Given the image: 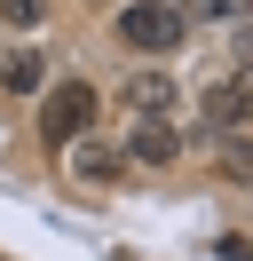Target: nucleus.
I'll return each mask as SVG.
<instances>
[{
  "instance_id": "1",
  "label": "nucleus",
  "mask_w": 253,
  "mask_h": 261,
  "mask_svg": "<svg viewBox=\"0 0 253 261\" xmlns=\"http://www.w3.org/2000/svg\"><path fill=\"white\" fill-rule=\"evenodd\" d=\"M87 127H95V87L87 80H63V87L40 95V143L47 150H71Z\"/></svg>"
},
{
  "instance_id": "2",
  "label": "nucleus",
  "mask_w": 253,
  "mask_h": 261,
  "mask_svg": "<svg viewBox=\"0 0 253 261\" xmlns=\"http://www.w3.org/2000/svg\"><path fill=\"white\" fill-rule=\"evenodd\" d=\"M182 32H190V24L174 16V0H127V8H119V40L142 48V56H174Z\"/></svg>"
},
{
  "instance_id": "3",
  "label": "nucleus",
  "mask_w": 253,
  "mask_h": 261,
  "mask_svg": "<svg viewBox=\"0 0 253 261\" xmlns=\"http://www.w3.org/2000/svg\"><path fill=\"white\" fill-rule=\"evenodd\" d=\"M198 119H206V127H221V135L253 127V71H230V80H214V87L198 95Z\"/></svg>"
},
{
  "instance_id": "4",
  "label": "nucleus",
  "mask_w": 253,
  "mask_h": 261,
  "mask_svg": "<svg viewBox=\"0 0 253 261\" xmlns=\"http://www.w3.org/2000/svg\"><path fill=\"white\" fill-rule=\"evenodd\" d=\"M119 103H127V119H166L174 103H182V80H174V71H135V80L119 87Z\"/></svg>"
},
{
  "instance_id": "5",
  "label": "nucleus",
  "mask_w": 253,
  "mask_h": 261,
  "mask_svg": "<svg viewBox=\"0 0 253 261\" xmlns=\"http://www.w3.org/2000/svg\"><path fill=\"white\" fill-rule=\"evenodd\" d=\"M127 159H135V166H174V159H182V127L135 119V127H127Z\"/></svg>"
},
{
  "instance_id": "6",
  "label": "nucleus",
  "mask_w": 253,
  "mask_h": 261,
  "mask_svg": "<svg viewBox=\"0 0 253 261\" xmlns=\"http://www.w3.org/2000/svg\"><path fill=\"white\" fill-rule=\"evenodd\" d=\"M0 87H8V95H40V87H47V56H40V48L0 56Z\"/></svg>"
},
{
  "instance_id": "7",
  "label": "nucleus",
  "mask_w": 253,
  "mask_h": 261,
  "mask_svg": "<svg viewBox=\"0 0 253 261\" xmlns=\"http://www.w3.org/2000/svg\"><path fill=\"white\" fill-rule=\"evenodd\" d=\"M71 166H79L87 182H111V174H127V150H103V143L79 135V143H71Z\"/></svg>"
},
{
  "instance_id": "8",
  "label": "nucleus",
  "mask_w": 253,
  "mask_h": 261,
  "mask_svg": "<svg viewBox=\"0 0 253 261\" xmlns=\"http://www.w3.org/2000/svg\"><path fill=\"white\" fill-rule=\"evenodd\" d=\"M0 16H8L16 32H40V24H47V0H0Z\"/></svg>"
},
{
  "instance_id": "9",
  "label": "nucleus",
  "mask_w": 253,
  "mask_h": 261,
  "mask_svg": "<svg viewBox=\"0 0 253 261\" xmlns=\"http://www.w3.org/2000/svg\"><path fill=\"white\" fill-rule=\"evenodd\" d=\"M174 16H182V24H221L230 0H174Z\"/></svg>"
},
{
  "instance_id": "10",
  "label": "nucleus",
  "mask_w": 253,
  "mask_h": 261,
  "mask_svg": "<svg viewBox=\"0 0 253 261\" xmlns=\"http://www.w3.org/2000/svg\"><path fill=\"white\" fill-rule=\"evenodd\" d=\"M237 71H253V24H237Z\"/></svg>"
}]
</instances>
